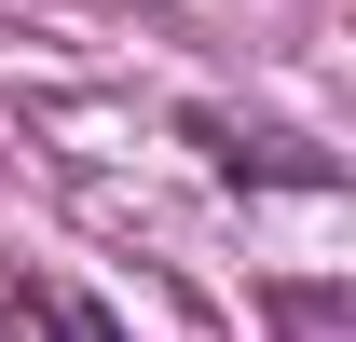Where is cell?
<instances>
[{"label": "cell", "instance_id": "cell-1", "mask_svg": "<svg viewBox=\"0 0 356 342\" xmlns=\"http://www.w3.org/2000/svg\"><path fill=\"white\" fill-rule=\"evenodd\" d=\"M14 342H124L96 301H69V288H42V301H14Z\"/></svg>", "mask_w": 356, "mask_h": 342}]
</instances>
